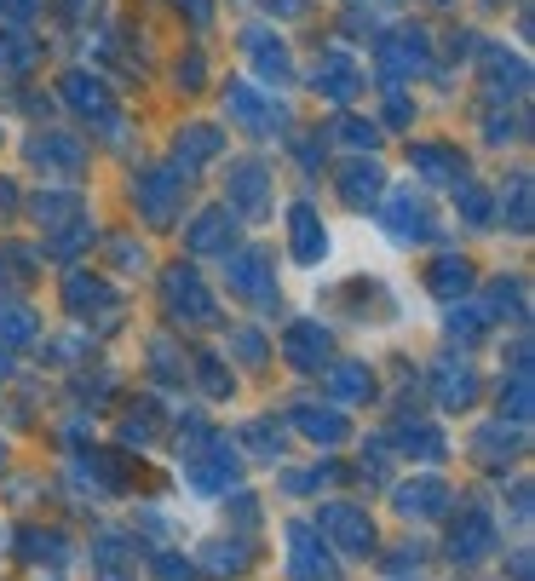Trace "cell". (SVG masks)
I'll return each instance as SVG.
<instances>
[{
    "instance_id": "1",
    "label": "cell",
    "mask_w": 535,
    "mask_h": 581,
    "mask_svg": "<svg viewBox=\"0 0 535 581\" xmlns=\"http://www.w3.org/2000/svg\"><path fill=\"white\" fill-rule=\"evenodd\" d=\"M323 524L340 535L346 547H369V541H374V530H369V524H363V518H357L351 507H328V512H323Z\"/></svg>"
},
{
    "instance_id": "2",
    "label": "cell",
    "mask_w": 535,
    "mask_h": 581,
    "mask_svg": "<svg viewBox=\"0 0 535 581\" xmlns=\"http://www.w3.org/2000/svg\"><path fill=\"white\" fill-rule=\"evenodd\" d=\"M231 110L242 121H254V127H271V121H282V104H265V98H254L248 87H231Z\"/></svg>"
},
{
    "instance_id": "3",
    "label": "cell",
    "mask_w": 535,
    "mask_h": 581,
    "mask_svg": "<svg viewBox=\"0 0 535 581\" xmlns=\"http://www.w3.org/2000/svg\"><path fill=\"white\" fill-rule=\"evenodd\" d=\"M167 294H173V305H179V311L213 317V311H208V294H202V282L190 277V271H173V282H167Z\"/></svg>"
},
{
    "instance_id": "4",
    "label": "cell",
    "mask_w": 535,
    "mask_h": 581,
    "mask_svg": "<svg viewBox=\"0 0 535 581\" xmlns=\"http://www.w3.org/2000/svg\"><path fill=\"white\" fill-rule=\"evenodd\" d=\"M294 254H300L305 265L323 254V242H317V213L311 208H294Z\"/></svg>"
},
{
    "instance_id": "5",
    "label": "cell",
    "mask_w": 535,
    "mask_h": 581,
    "mask_svg": "<svg viewBox=\"0 0 535 581\" xmlns=\"http://www.w3.org/2000/svg\"><path fill=\"white\" fill-rule=\"evenodd\" d=\"M328 81V98H351L357 93V70H351L346 58H328L323 70H317V87Z\"/></svg>"
},
{
    "instance_id": "6",
    "label": "cell",
    "mask_w": 535,
    "mask_h": 581,
    "mask_svg": "<svg viewBox=\"0 0 535 581\" xmlns=\"http://www.w3.org/2000/svg\"><path fill=\"white\" fill-rule=\"evenodd\" d=\"M489 81H495V87H518V93H524V87H530V70H524V64H518V58H507V52H495V58H489ZM512 93V98H518Z\"/></svg>"
},
{
    "instance_id": "7",
    "label": "cell",
    "mask_w": 535,
    "mask_h": 581,
    "mask_svg": "<svg viewBox=\"0 0 535 581\" xmlns=\"http://www.w3.org/2000/svg\"><path fill=\"white\" fill-rule=\"evenodd\" d=\"M478 553H489V524L466 518V530H455V558H478Z\"/></svg>"
},
{
    "instance_id": "8",
    "label": "cell",
    "mask_w": 535,
    "mask_h": 581,
    "mask_svg": "<svg viewBox=\"0 0 535 581\" xmlns=\"http://www.w3.org/2000/svg\"><path fill=\"white\" fill-rule=\"evenodd\" d=\"M415 167H426L432 179H461V162H455L449 150H438V144H426V150H415Z\"/></svg>"
},
{
    "instance_id": "9",
    "label": "cell",
    "mask_w": 535,
    "mask_h": 581,
    "mask_svg": "<svg viewBox=\"0 0 535 581\" xmlns=\"http://www.w3.org/2000/svg\"><path fill=\"white\" fill-rule=\"evenodd\" d=\"M392 219H397V236H426V208H420L415 196H397Z\"/></svg>"
},
{
    "instance_id": "10",
    "label": "cell",
    "mask_w": 535,
    "mask_h": 581,
    "mask_svg": "<svg viewBox=\"0 0 535 581\" xmlns=\"http://www.w3.org/2000/svg\"><path fill=\"white\" fill-rule=\"evenodd\" d=\"M288 357H294V363H317V357H323V334H317V328H294V334H288Z\"/></svg>"
},
{
    "instance_id": "11",
    "label": "cell",
    "mask_w": 535,
    "mask_h": 581,
    "mask_svg": "<svg viewBox=\"0 0 535 581\" xmlns=\"http://www.w3.org/2000/svg\"><path fill=\"white\" fill-rule=\"evenodd\" d=\"M438 501H443V484H420V489H403V512H420V518H432V512H443Z\"/></svg>"
},
{
    "instance_id": "12",
    "label": "cell",
    "mask_w": 535,
    "mask_h": 581,
    "mask_svg": "<svg viewBox=\"0 0 535 581\" xmlns=\"http://www.w3.org/2000/svg\"><path fill=\"white\" fill-rule=\"evenodd\" d=\"M265 173H259V167H236V196H242V208H265Z\"/></svg>"
},
{
    "instance_id": "13",
    "label": "cell",
    "mask_w": 535,
    "mask_h": 581,
    "mask_svg": "<svg viewBox=\"0 0 535 581\" xmlns=\"http://www.w3.org/2000/svg\"><path fill=\"white\" fill-rule=\"evenodd\" d=\"M346 196H351V202H374V196H380V173H374V167H351V173H346Z\"/></svg>"
},
{
    "instance_id": "14",
    "label": "cell",
    "mask_w": 535,
    "mask_h": 581,
    "mask_svg": "<svg viewBox=\"0 0 535 581\" xmlns=\"http://www.w3.org/2000/svg\"><path fill=\"white\" fill-rule=\"evenodd\" d=\"M167 196H173V179H167V173H156V179H150V190H144V208H150V219H167Z\"/></svg>"
},
{
    "instance_id": "15",
    "label": "cell",
    "mask_w": 535,
    "mask_h": 581,
    "mask_svg": "<svg viewBox=\"0 0 535 581\" xmlns=\"http://www.w3.org/2000/svg\"><path fill=\"white\" fill-rule=\"evenodd\" d=\"M259 271H265V254H242L236 259V288L242 294H259Z\"/></svg>"
},
{
    "instance_id": "16",
    "label": "cell",
    "mask_w": 535,
    "mask_h": 581,
    "mask_svg": "<svg viewBox=\"0 0 535 581\" xmlns=\"http://www.w3.org/2000/svg\"><path fill=\"white\" fill-rule=\"evenodd\" d=\"M225 213H202V219H196V248H225Z\"/></svg>"
},
{
    "instance_id": "17",
    "label": "cell",
    "mask_w": 535,
    "mask_h": 581,
    "mask_svg": "<svg viewBox=\"0 0 535 581\" xmlns=\"http://www.w3.org/2000/svg\"><path fill=\"white\" fill-rule=\"evenodd\" d=\"M64 93H70L81 110H104V98H98V87H87V75H70V81H64Z\"/></svg>"
},
{
    "instance_id": "18",
    "label": "cell",
    "mask_w": 535,
    "mask_h": 581,
    "mask_svg": "<svg viewBox=\"0 0 535 581\" xmlns=\"http://www.w3.org/2000/svg\"><path fill=\"white\" fill-rule=\"evenodd\" d=\"M438 288H443V294L466 288V265H461V259H443V265H438Z\"/></svg>"
},
{
    "instance_id": "19",
    "label": "cell",
    "mask_w": 535,
    "mask_h": 581,
    "mask_svg": "<svg viewBox=\"0 0 535 581\" xmlns=\"http://www.w3.org/2000/svg\"><path fill=\"white\" fill-rule=\"evenodd\" d=\"M300 426H305V432H317V438H340V420H334V415H317V409H305Z\"/></svg>"
},
{
    "instance_id": "20",
    "label": "cell",
    "mask_w": 535,
    "mask_h": 581,
    "mask_svg": "<svg viewBox=\"0 0 535 581\" xmlns=\"http://www.w3.org/2000/svg\"><path fill=\"white\" fill-rule=\"evenodd\" d=\"M472 397V374H449L443 380V403H466Z\"/></svg>"
},
{
    "instance_id": "21",
    "label": "cell",
    "mask_w": 535,
    "mask_h": 581,
    "mask_svg": "<svg viewBox=\"0 0 535 581\" xmlns=\"http://www.w3.org/2000/svg\"><path fill=\"white\" fill-rule=\"evenodd\" d=\"M334 392H346V397H357V392H369V380L357 369H346V374H334Z\"/></svg>"
},
{
    "instance_id": "22",
    "label": "cell",
    "mask_w": 535,
    "mask_h": 581,
    "mask_svg": "<svg viewBox=\"0 0 535 581\" xmlns=\"http://www.w3.org/2000/svg\"><path fill=\"white\" fill-rule=\"evenodd\" d=\"M340 133H346V144H374V139H380V133H374V127H363V121H346Z\"/></svg>"
},
{
    "instance_id": "23",
    "label": "cell",
    "mask_w": 535,
    "mask_h": 581,
    "mask_svg": "<svg viewBox=\"0 0 535 581\" xmlns=\"http://www.w3.org/2000/svg\"><path fill=\"white\" fill-rule=\"evenodd\" d=\"M156 570H162V581H190L185 564H173V558H156Z\"/></svg>"
},
{
    "instance_id": "24",
    "label": "cell",
    "mask_w": 535,
    "mask_h": 581,
    "mask_svg": "<svg viewBox=\"0 0 535 581\" xmlns=\"http://www.w3.org/2000/svg\"><path fill=\"white\" fill-rule=\"evenodd\" d=\"M0 12H6V18H29V12H35V0H0Z\"/></svg>"
}]
</instances>
